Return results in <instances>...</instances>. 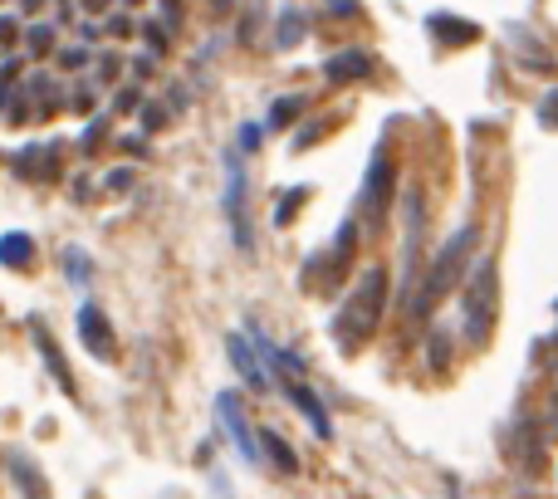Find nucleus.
I'll list each match as a JSON object with an SVG mask.
<instances>
[{
  "mask_svg": "<svg viewBox=\"0 0 558 499\" xmlns=\"http://www.w3.org/2000/svg\"><path fill=\"white\" fill-rule=\"evenodd\" d=\"M475 245H481V226H461V231H456L451 241H446V245L432 255V265L416 275V294L407 299V304H412V318H416V324H426V318L436 314V304H441V299L465 279V265H471Z\"/></svg>",
  "mask_w": 558,
  "mask_h": 499,
  "instance_id": "obj_1",
  "label": "nucleus"
},
{
  "mask_svg": "<svg viewBox=\"0 0 558 499\" xmlns=\"http://www.w3.org/2000/svg\"><path fill=\"white\" fill-rule=\"evenodd\" d=\"M383 314H387V269L373 265V269H363V275H357L353 294L338 304L333 324H328V338H333L343 353H357V348L377 333Z\"/></svg>",
  "mask_w": 558,
  "mask_h": 499,
  "instance_id": "obj_2",
  "label": "nucleus"
},
{
  "mask_svg": "<svg viewBox=\"0 0 558 499\" xmlns=\"http://www.w3.org/2000/svg\"><path fill=\"white\" fill-rule=\"evenodd\" d=\"M495 304H500V269L481 255L461 279V333L471 348H485L495 333Z\"/></svg>",
  "mask_w": 558,
  "mask_h": 499,
  "instance_id": "obj_3",
  "label": "nucleus"
},
{
  "mask_svg": "<svg viewBox=\"0 0 558 499\" xmlns=\"http://www.w3.org/2000/svg\"><path fill=\"white\" fill-rule=\"evenodd\" d=\"M221 211H226V226H231V235H235V249H241V255H255L251 211H245V167H241V153L226 157V192H221Z\"/></svg>",
  "mask_w": 558,
  "mask_h": 499,
  "instance_id": "obj_4",
  "label": "nucleus"
},
{
  "mask_svg": "<svg viewBox=\"0 0 558 499\" xmlns=\"http://www.w3.org/2000/svg\"><path fill=\"white\" fill-rule=\"evenodd\" d=\"M422 259H426V202L422 192H407V235H402V279L407 289L416 284V275H422Z\"/></svg>",
  "mask_w": 558,
  "mask_h": 499,
  "instance_id": "obj_5",
  "label": "nucleus"
},
{
  "mask_svg": "<svg viewBox=\"0 0 558 499\" xmlns=\"http://www.w3.org/2000/svg\"><path fill=\"white\" fill-rule=\"evenodd\" d=\"M216 426L235 441L241 461H260V451H255V431H251V422H245V402H241V392H231V387L216 392Z\"/></svg>",
  "mask_w": 558,
  "mask_h": 499,
  "instance_id": "obj_6",
  "label": "nucleus"
},
{
  "mask_svg": "<svg viewBox=\"0 0 558 499\" xmlns=\"http://www.w3.org/2000/svg\"><path fill=\"white\" fill-rule=\"evenodd\" d=\"M392 192H397V162H392V153H387V143H377L373 162H367V177H363V206L373 211V221L387 211Z\"/></svg>",
  "mask_w": 558,
  "mask_h": 499,
  "instance_id": "obj_7",
  "label": "nucleus"
},
{
  "mask_svg": "<svg viewBox=\"0 0 558 499\" xmlns=\"http://www.w3.org/2000/svg\"><path fill=\"white\" fill-rule=\"evenodd\" d=\"M245 343H251L255 348V357H260V363H265V373H279V377H284V382H299V377H304V357H299V353H289V348H279L275 343V338H265V328L260 324H251V328H245Z\"/></svg>",
  "mask_w": 558,
  "mask_h": 499,
  "instance_id": "obj_8",
  "label": "nucleus"
},
{
  "mask_svg": "<svg viewBox=\"0 0 558 499\" xmlns=\"http://www.w3.org/2000/svg\"><path fill=\"white\" fill-rule=\"evenodd\" d=\"M78 338H84V348L94 357H104V363H113L118 357V338H113V324H108V314L98 304H84L78 308Z\"/></svg>",
  "mask_w": 558,
  "mask_h": 499,
  "instance_id": "obj_9",
  "label": "nucleus"
},
{
  "mask_svg": "<svg viewBox=\"0 0 558 499\" xmlns=\"http://www.w3.org/2000/svg\"><path fill=\"white\" fill-rule=\"evenodd\" d=\"M284 392H289V402H294V412L304 416L308 426H314V436L318 441H333V416L324 412V397L314 392V387L299 377V382H284Z\"/></svg>",
  "mask_w": 558,
  "mask_h": 499,
  "instance_id": "obj_10",
  "label": "nucleus"
},
{
  "mask_svg": "<svg viewBox=\"0 0 558 499\" xmlns=\"http://www.w3.org/2000/svg\"><path fill=\"white\" fill-rule=\"evenodd\" d=\"M324 78L328 84H363V78H373V54L357 45L338 49V54L324 59Z\"/></svg>",
  "mask_w": 558,
  "mask_h": 499,
  "instance_id": "obj_11",
  "label": "nucleus"
},
{
  "mask_svg": "<svg viewBox=\"0 0 558 499\" xmlns=\"http://www.w3.org/2000/svg\"><path fill=\"white\" fill-rule=\"evenodd\" d=\"M226 348H231V363H235V373H241V382L255 387V392H270L275 377L265 373V363L255 357V348L245 343V333H226Z\"/></svg>",
  "mask_w": 558,
  "mask_h": 499,
  "instance_id": "obj_12",
  "label": "nucleus"
},
{
  "mask_svg": "<svg viewBox=\"0 0 558 499\" xmlns=\"http://www.w3.org/2000/svg\"><path fill=\"white\" fill-rule=\"evenodd\" d=\"M29 333H35V348H39V353H45L49 377H54V382L64 387V397H74V392H78V382H74V373H69L64 353H59V348H54V338H49V328H45V324H35V328H29Z\"/></svg>",
  "mask_w": 558,
  "mask_h": 499,
  "instance_id": "obj_13",
  "label": "nucleus"
},
{
  "mask_svg": "<svg viewBox=\"0 0 558 499\" xmlns=\"http://www.w3.org/2000/svg\"><path fill=\"white\" fill-rule=\"evenodd\" d=\"M353 255H357V221H343V226H338V235H333V249L324 255L328 284H333V279H343V269L353 265Z\"/></svg>",
  "mask_w": 558,
  "mask_h": 499,
  "instance_id": "obj_14",
  "label": "nucleus"
},
{
  "mask_svg": "<svg viewBox=\"0 0 558 499\" xmlns=\"http://www.w3.org/2000/svg\"><path fill=\"white\" fill-rule=\"evenodd\" d=\"M255 451L270 455V465H275L279 475H299V455H294V446H289L279 431H260V436H255Z\"/></svg>",
  "mask_w": 558,
  "mask_h": 499,
  "instance_id": "obj_15",
  "label": "nucleus"
},
{
  "mask_svg": "<svg viewBox=\"0 0 558 499\" xmlns=\"http://www.w3.org/2000/svg\"><path fill=\"white\" fill-rule=\"evenodd\" d=\"M304 35H308V15L299 5H289V10H279V29H275V49H294V45H304Z\"/></svg>",
  "mask_w": 558,
  "mask_h": 499,
  "instance_id": "obj_16",
  "label": "nucleus"
},
{
  "mask_svg": "<svg viewBox=\"0 0 558 499\" xmlns=\"http://www.w3.org/2000/svg\"><path fill=\"white\" fill-rule=\"evenodd\" d=\"M54 39H59V25H54V20H39V25L20 29V45H25V54H35V59L54 54Z\"/></svg>",
  "mask_w": 558,
  "mask_h": 499,
  "instance_id": "obj_17",
  "label": "nucleus"
},
{
  "mask_svg": "<svg viewBox=\"0 0 558 499\" xmlns=\"http://www.w3.org/2000/svg\"><path fill=\"white\" fill-rule=\"evenodd\" d=\"M54 162H59V147H25L15 157V172L25 177H54Z\"/></svg>",
  "mask_w": 558,
  "mask_h": 499,
  "instance_id": "obj_18",
  "label": "nucleus"
},
{
  "mask_svg": "<svg viewBox=\"0 0 558 499\" xmlns=\"http://www.w3.org/2000/svg\"><path fill=\"white\" fill-rule=\"evenodd\" d=\"M29 259H35V241H29V235H20V231L0 235V265H10V269H25Z\"/></svg>",
  "mask_w": 558,
  "mask_h": 499,
  "instance_id": "obj_19",
  "label": "nucleus"
},
{
  "mask_svg": "<svg viewBox=\"0 0 558 499\" xmlns=\"http://www.w3.org/2000/svg\"><path fill=\"white\" fill-rule=\"evenodd\" d=\"M432 35H441V39H451V45H471L481 29L471 25V20H451V15H432Z\"/></svg>",
  "mask_w": 558,
  "mask_h": 499,
  "instance_id": "obj_20",
  "label": "nucleus"
},
{
  "mask_svg": "<svg viewBox=\"0 0 558 499\" xmlns=\"http://www.w3.org/2000/svg\"><path fill=\"white\" fill-rule=\"evenodd\" d=\"M299 113H304V98H299V94H289V98H275L270 118H265V133H279V127H289V123H294Z\"/></svg>",
  "mask_w": 558,
  "mask_h": 499,
  "instance_id": "obj_21",
  "label": "nucleus"
},
{
  "mask_svg": "<svg viewBox=\"0 0 558 499\" xmlns=\"http://www.w3.org/2000/svg\"><path fill=\"white\" fill-rule=\"evenodd\" d=\"M451 353H456L451 333H446V328H432V338H426V363H432L436 373H446V367H451Z\"/></svg>",
  "mask_w": 558,
  "mask_h": 499,
  "instance_id": "obj_22",
  "label": "nucleus"
},
{
  "mask_svg": "<svg viewBox=\"0 0 558 499\" xmlns=\"http://www.w3.org/2000/svg\"><path fill=\"white\" fill-rule=\"evenodd\" d=\"M10 471H15V485L25 490V499H45V485H39L35 465H29L25 455H10Z\"/></svg>",
  "mask_w": 558,
  "mask_h": 499,
  "instance_id": "obj_23",
  "label": "nucleus"
},
{
  "mask_svg": "<svg viewBox=\"0 0 558 499\" xmlns=\"http://www.w3.org/2000/svg\"><path fill=\"white\" fill-rule=\"evenodd\" d=\"M94 78H98V88H118V78H123V59H118L113 49H104V54L94 59Z\"/></svg>",
  "mask_w": 558,
  "mask_h": 499,
  "instance_id": "obj_24",
  "label": "nucleus"
},
{
  "mask_svg": "<svg viewBox=\"0 0 558 499\" xmlns=\"http://www.w3.org/2000/svg\"><path fill=\"white\" fill-rule=\"evenodd\" d=\"M137 35L147 39V54H153V59H162L167 49H172V39H167V25H162V20H143V25H137Z\"/></svg>",
  "mask_w": 558,
  "mask_h": 499,
  "instance_id": "obj_25",
  "label": "nucleus"
},
{
  "mask_svg": "<svg viewBox=\"0 0 558 499\" xmlns=\"http://www.w3.org/2000/svg\"><path fill=\"white\" fill-rule=\"evenodd\" d=\"M54 59H59V69H64V74H78V69L94 64V49H88V45H64Z\"/></svg>",
  "mask_w": 558,
  "mask_h": 499,
  "instance_id": "obj_26",
  "label": "nucleus"
},
{
  "mask_svg": "<svg viewBox=\"0 0 558 499\" xmlns=\"http://www.w3.org/2000/svg\"><path fill=\"white\" fill-rule=\"evenodd\" d=\"M64 269L74 284H88V275H94V265H88V255H78V249H64Z\"/></svg>",
  "mask_w": 558,
  "mask_h": 499,
  "instance_id": "obj_27",
  "label": "nucleus"
},
{
  "mask_svg": "<svg viewBox=\"0 0 558 499\" xmlns=\"http://www.w3.org/2000/svg\"><path fill=\"white\" fill-rule=\"evenodd\" d=\"M260 143H265V123H255V118H251V123H241V157L245 153H260Z\"/></svg>",
  "mask_w": 558,
  "mask_h": 499,
  "instance_id": "obj_28",
  "label": "nucleus"
},
{
  "mask_svg": "<svg viewBox=\"0 0 558 499\" xmlns=\"http://www.w3.org/2000/svg\"><path fill=\"white\" fill-rule=\"evenodd\" d=\"M137 118H143V133H162L167 108H157V104H137Z\"/></svg>",
  "mask_w": 558,
  "mask_h": 499,
  "instance_id": "obj_29",
  "label": "nucleus"
},
{
  "mask_svg": "<svg viewBox=\"0 0 558 499\" xmlns=\"http://www.w3.org/2000/svg\"><path fill=\"white\" fill-rule=\"evenodd\" d=\"M137 104H143V88H137V84H128V88H118V98H113V113H137Z\"/></svg>",
  "mask_w": 558,
  "mask_h": 499,
  "instance_id": "obj_30",
  "label": "nucleus"
},
{
  "mask_svg": "<svg viewBox=\"0 0 558 499\" xmlns=\"http://www.w3.org/2000/svg\"><path fill=\"white\" fill-rule=\"evenodd\" d=\"M304 186H299V192H284V196H279V211H275V226H289V211H294V206L299 202H304Z\"/></svg>",
  "mask_w": 558,
  "mask_h": 499,
  "instance_id": "obj_31",
  "label": "nucleus"
},
{
  "mask_svg": "<svg viewBox=\"0 0 558 499\" xmlns=\"http://www.w3.org/2000/svg\"><path fill=\"white\" fill-rule=\"evenodd\" d=\"M133 15H108L104 20V35H113V39H128V35H133Z\"/></svg>",
  "mask_w": 558,
  "mask_h": 499,
  "instance_id": "obj_32",
  "label": "nucleus"
},
{
  "mask_svg": "<svg viewBox=\"0 0 558 499\" xmlns=\"http://www.w3.org/2000/svg\"><path fill=\"white\" fill-rule=\"evenodd\" d=\"M104 137H108V113H98L94 123L84 127V147H98V143H104Z\"/></svg>",
  "mask_w": 558,
  "mask_h": 499,
  "instance_id": "obj_33",
  "label": "nucleus"
},
{
  "mask_svg": "<svg viewBox=\"0 0 558 499\" xmlns=\"http://www.w3.org/2000/svg\"><path fill=\"white\" fill-rule=\"evenodd\" d=\"M0 45H5V49L20 45V20L15 15H0Z\"/></svg>",
  "mask_w": 558,
  "mask_h": 499,
  "instance_id": "obj_34",
  "label": "nucleus"
},
{
  "mask_svg": "<svg viewBox=\"0 0 558 499\" xmlns=\"http://www.w3.org/2000/svg\"><path fill=\"white\" fill-rule=\"evenodd\" d=\"M128 69H133V78H137V84H147V78L157 74V59H153V54H137Z\"/></svg>",
  "mask_w": 558,
  "mask_h": 499,
  "instance_id": "obj_35",
  "label": "nucleus"
},
{
  "mask_svg": "<svg viewBox=\"0 0 558 499\" xmlns=\"http://www.w3.org/2000/svg\"><path fill=\"white\" fill-rule=\"evenodd\" d=\"M324 133H328V123H308V127H304V133H299V137H294V153H304V147H314V143H318V137H324Z\"/></svg>",
  "mask_w": 558,
  "mask_h": 499,
  "instance_id": "obj_36",
  "label": "nucleus"
},
{
  "mask_svg": "<svg viewBox=\"0 0 558 499\" xmlns=\"http://www.w3.org/2000/svg\"><path fill=\"white\" fill-rule=\"evenodd\" d=\"M78 0H54V25H74Z\"/></svg>",
  "mask_w": 558,
  "mask_h": 499,
  "instance_id": "obj_37",
  "label": "nucleus"
},
{
  "mask_svg": "<svg viewBox=\"0 0 558 499\" xmlns=\"http://www.w3.org/2000/svg\"><path fill=\"white\" fill-rule=\"evenodd\" d=\"M162 10V25H182V0H157Z\"/></svg>",
  "mask_w": 558,
  "mask_h": 499,
  "instance_id": "obj_38",
  "label": "nucleus"
},
{
  "mask_svg": "<svg viewBox=\"0 0 558 499\" xmlns=\"http://www.w3.org/2000/svg\"><path fill=\"white\" fill-rule=\"evenodd\" d=\"M539 123H544V127H554V123H558V88L539 104Z\"/></svg>",
  "mask_w": 558,
  "mask_h": 499,
  "instance_id": "obj_39",
  "label": "nucleus"
},
{
  "mask_svg": "<svg viewBox=\"0 0 558 499\" xmlns=\"http://www.w3.org/2000/svg\"><path fill=\"white\" fill-rule=\"evenodd\" d=\"M544 441H558V392L549 397V416H544Z\"/></svg>",
  "mask_w": 558,
  "mask_h": 499,
  "instance_id": "obj_40",
  "label": "nucleus"
},
{
  "mask_svg": "<svg viewBox=\"0 0 558 499\" xmlns=\"http://www.w3.org/2000/svg\"><path fill=\"white\" fill-rule=\"evenodd\" d=\"M98 98H94V88H78L74 98H69V108H74V113H88V108H94Z\"/></svg>",
  "mask_w": 558,
  "mask_h": 499,
  "instance_id": "obj_41",
  "label": "nucleus"
},
{
  "mask_svg": "<svg viewBox=\"0 0 558 499\" xmlns=\"http://www.w3.org/2000/svg\"><path fill=\"white\" fill-rule=\"evenodd\" d=\"M324 5L333 10L338 20H353V15H357V0H324Z\"/></svg>",
  "mask_w": 558,
  "mask_h": 499,
  "instance_id": "obj_42",
  "label": "nucleus"
},
{
  "mask_svg": "<svg viewBox=\"0 0 558 499\" xmlns=\"http://www.w3.org/2000/svg\"><path fill=\"white\" fill-rule=\"evenodd\" d=\"M98 35H104V25H98V20H84V25H78V45H94Z\"/></svg>",
  "mask_w": 558,
  "mask_h": 499,
  "instance_id": "obj_43",
  "label": "nucleus"
},
{
  "mask_svg": "<svg viewBox=\"0 0 558 499\" xmlns=\"http://www.w3.org/2000/svg\"><path fill=\"white\" fill-rule=\"evenodd\" d=\"M78 10H88V15H104V10H113V0H78Z\"/></svg>",
  "mask_w": 558,
  "mask_h": 499,
  "instance_id": "obj_44",
  "label": "nucleus"
},
{
  "mask_svg": "<svg viewBox=\"0 0 558 499\" xmlns=\"http://www.w3.org/2000/svg\"><path fill=\"white\" fill-rule=\"evenodd\" d=\"M128 182H133V172H113V177H108V192H123Z\"/></svg>",
  "mask_w": 558,
  "mask_h": 499,
  "instance_id": "obj_45",
  "label": "nucleus"
},
{
  "mask_svg": "<svg viewBox=\"0 0 558 499\" xmlns=\"http://www.w3.org/2000/svg\"><path fill=\"white\" fill-rule=\"evenodd\" d=\"M167 104H172L177 113H182V108H186V94H182V84H172V94H167Z\"/></svg>",
  "mask_w": 558,
  "mask_h": 499,
  "instance_id": "obj_46",
  "label": "nucleus"
},
{
  "mask_svg": "<svg viewBox=\"0 0 558 499\" xmlns=\"http://www.w3.org/2000/svg\"><path fill=\"white\" fill-rule=\"evenodd\" d=\"M45 5H49V0H20V15H39Z\"/></svg>",
  "mask_w": 558,
  "mask_h": 499,
  "instance_id": "obj_47",
  "label": "nucleus"
},
{
  "mask_svg": "<svg viewBox=\"0 0 558 499\" xmlns=\"http://www.w3.org/2000/svg\"><path fill=\"white\" fill-rule=\"evenodd\" d=\"M118 5H123V10H137V5H143V0H118Z\"/></svg>",
  "mask_w": 558,
  "mask_h": 499,
  "instance_id": "obj_48",
  "label": "nucleus"
},
{
  "mask_svg": "<svg viewBox=\"0 0 558 499\" xmlns=\"http://www.w3.org/2000/svg\"><path fill=\"white\" fill-rule=\"evenodd\" d=\"M211 5H221V10H226V5H235V0H211Z\"/></svg>",
  "mask_w": 558,
  "mask_h": 499,
  "instance_id": "obj_49",
  "label": "nucleus"
}]
</instances>
